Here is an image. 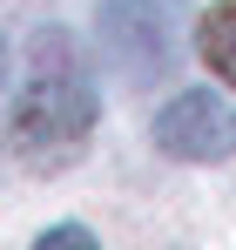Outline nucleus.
Here are the masks:
<instances>
[{"label": "nucleus", "instance_id": "f257e3e1", "mask_svg": "<svg viewBox=\"0 0 236 250\" xmlns=\"http://www.w3.org/2000/svg\"><path fill=\"white\" fill-rule=\"evenodd\" d=\"M88 128H95V88L81 68H47L34 82L14 95V108H7V135H14V156L27 169H61L81 156V142H88Z\"/></svg>", "mask_w": 236, "mask_h": 250}, {"label": "nucleus", "instance_id": "7ed1b4c3", "mask_svg": "<svg viewBox=\"0 0 236 250\" xmlns=\"http://www.w3.org/2000/svg\"><path fill=\"white\" fill-rule=\"evenodd\" d=\"M156 142L176 163H223L236 149V108L223 95H209V88H182L156 115Z\"/></svg>", "mask_w": 236, "mask_h": 250}, {"label": "nucleus", "instance_id": "20e7f679", "mask_svg": "<svg viewBox=\"0 0 236 250\" xmlns=\"http://www.w3.org/2000/svg\"><path fill=\"white\" fill-rule=\"evenodd\" d=\"M196 47H202V61H209V68H216V75L236 88V0H223V7L202 21Z\"/></svg>", "mask_w": 236, "mask_h": 250}, {"label": "nucleus", "instance_id": "423d86ee", "mask_svg": "<svg viewBox=\"0 0 236 250\" xmlns=\"http://www.w3.org/2000/svg\"><path fill=\"white\" fill-rule=\"evenodd\" d=\"M0 82H7V41H0Z\"/></svg>", "mask_w": 236, "mask_h": 250}, {"label": "nucleus", "instance_id": "f03ea898", "mask_svg": "<svg viewBox=\"0 0 236 250\" xmlns=\"http://www.w3.org/2000/svg\"><path fill=\"white\" fill-rule=\"evenodd\" d=\"M101 47L121 75L156 82L162 68H176V21L162 14V0H108L101 7Z\"/></svg>", "mask_w": 236, "mask_h": 250}, {"label": "nucleus", "instance_id": "39448f33", "mask_svg": "<svg viewBox=\"0 0 236 250\" xmlns=\"http://www.w3.org/2000/svg\"><path fill=\"white\" fill-rule=\"evenodd\" d=\"M40 250H95V237H88L81 223H54V230L40 237Z\"/></svg>", "mask_w": 236, "mask_h": 250}]
</instances>
